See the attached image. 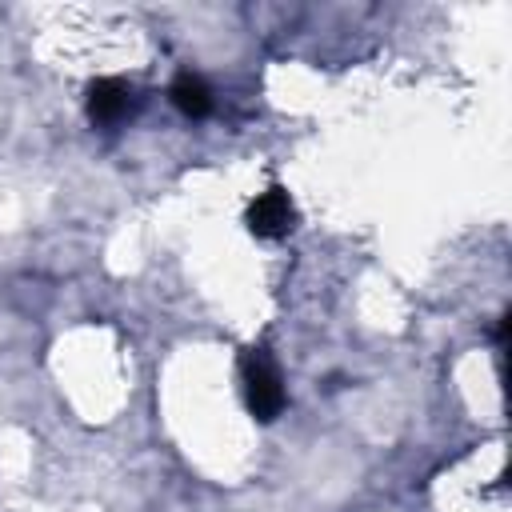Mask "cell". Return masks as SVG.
Instances as JSON below:
<instances>
[{"mask_svg":"<svg viewBox=\"0 0 512 512\" xmlns=\"http://www.w3.org/2000/svg\"><path fill=\"white\" fill-rule=\"evenodd\" d=\"M244 396H248V408L260 416V420H272L280 408H284V388H280V372L272 368V360L264 352H248L244 364Z\"/></svg>","mask_w":512,"mask_h":512,"instance_id":"1","label":"cell"},{"mask_svg":"<svg viewBox=\"0 0 512 512\" xmlns=\"http://www.w3.org/2000/svg\"><path fill=\"white\" fill-rule=\"evenodd\" d=\"M172 104H176L184 116L200 120V116L212 112V92H208V84H204L200 76L184 72V76H176V84H172Z\"/></svg>","mask_w":512,"mask_h":512,"instance_id":"4","label":"cell"},{"mask_svg":"<svg viewBox=\"0 0 512 512\" xmlns=\"http://www.w3.org/2000/svg\"><path fill=\"white\" fill-rule=\"evenodd\" d=\"M292 224H296V208H292V200H288L284 188L260 192L252 200V208H248V228L256 236H264V240H276V236L292 232Z\"/></svg>","mask_w":512,"mask_h":512,"instance_id":"2","label":"cell"},{"mask_svg":"<svg viewBox=\"0 0 512 512\" xmlns=\"http://www.w3.org/2000/svg\"><path fill=\"white\" fill-rule=\"evenodd\" d=\"M128 96H132L128 84H120V80H96L92 92H88V116L100 120V124H112V120H120L128 112Z\"/></svg>","mask_w":512,"mask_h":512,"instance_id":"3","label":"cell"}]
</instances>
